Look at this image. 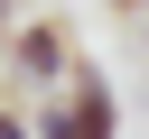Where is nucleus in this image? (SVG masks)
I'll return each mask as SVG.
<instances>
[{"label": "nucleus", "instance_id": "f257e3e1", "mask_svg": "<svg viewBox=\"0 0 149 139\" xmlns=\"http://www.w3.org/2000/svg\"><path fill=\"white\" fill-rule=\"evenodd\" d=\"M74 74H84L74 28H65V19H19V37H9V83H28V93H65Z\"/></svg>", "mask_w": 149, "mask_h": 139}, {"label": "nucleus", "instance_id": "f03ea898", "mask_svg": "<svg viewBox=\"0 0 149 139\" xmlns=\"http://www.w3.org/2000/svg\"><path fill=\"white\" fill-rule=\"evenodd\" d=\"M112 130H121V102H112L102 65H84V74L37 111V139H112Z\"/></svg>", "mask_w": 149, "mask_h": 139}, {"label": "nucleus", "instance_id": "7ed1b4c3", "mask_svg": "<svg viewBox=\"0 0 149 139\" xmlns=\"http://www.w3.org/2000/svg\"><path fill=\"white\" fill-rule=\"evenodd\" d=\"M0 139H37V120L28 111H0Z\"/></svg>", "mask_w": 149, "mask_h": 139}, {"label": "nucleus", "instance_id": "20e7f679", "mask_svg": "<svg viewBox=\"0 0 149 139\" xmlns=\"http://www.w3.org/2000/svg\"><path fill=\"white\" fill-rule=\"evenodd\" d=\"M102 9H112V19H149V0H102Z\"/></svg>", "mask_w": 149, "mask_h": 139}, {"label": "nucleus", "instance_id": "39448f33", "mask_svg": "<svg viewBox=\"0 0 149 139\" xmlns=\"http://www.w3.org/2000/svg\"><path fill=\"white\" fill-rule=\"evenodd\" d=\"M9 9H28V0H9Z\"/></svg>", "mask_w": 149, "mask_h": 139}]
</instances>
